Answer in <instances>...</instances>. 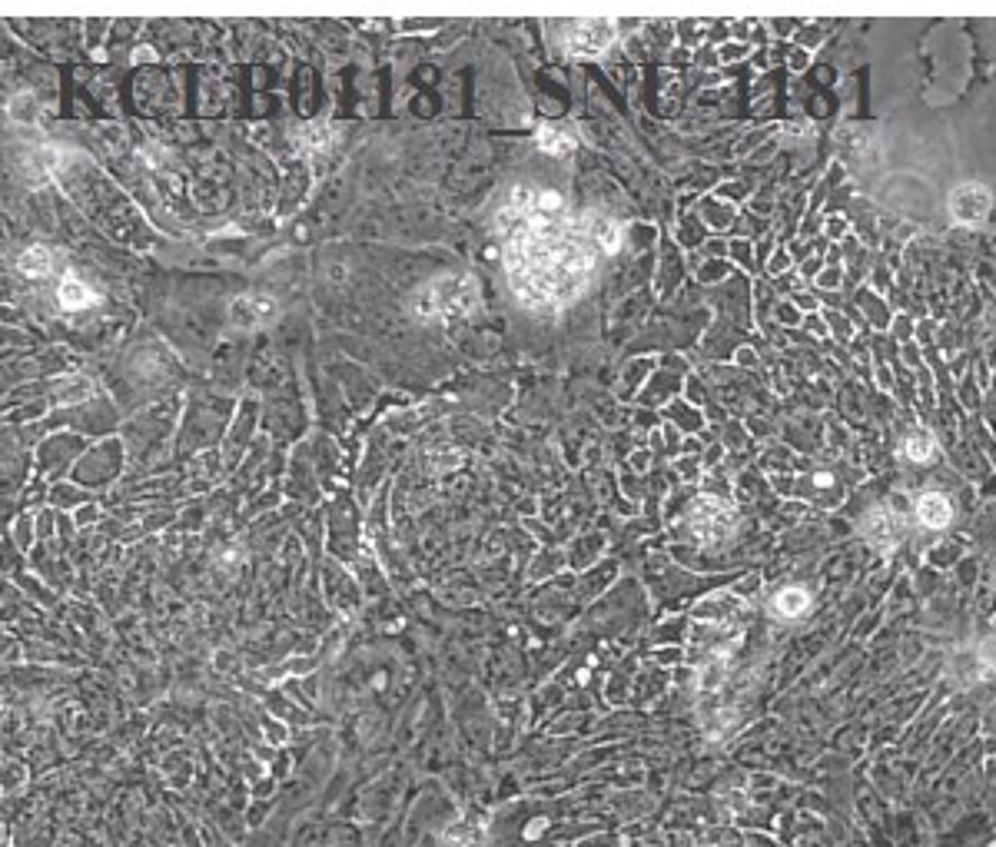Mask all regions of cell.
Masks as SVG:
<instances>
[{"instance_id": "6da1fadb", "label": "cell", "mask_w": 996, "mask_h": 847, "mask_svg": "<svg viewBox=\"0 0 996 847\" xmlns=\"http://www.w3.org/2000/svg\"><path fill=\"white\" fill-rule=\"evenodd\" d=\"M508 283L528 309H558L591 283L601 253L618 246V226L565 210L562 196L515 190L498 210Z\"/></svg>"}, {"instance_id": "7a4b0ae2", "label": "cell", "mask_w": 996, "mask_h": 847, "mask_svg": "<svg viewBox=\"0 0 996 847\" xmlns=\"http://www.w3.org/2000/svg\"><path fill=\"white\" fill-rule=\"evenodd\" d=\"M479 306V286L469 276H442L422 286L412 299L415 316L432 323V319H462Z\"/></svg>"}, {"instance_id": "3957f363", "label": "cell", "mask_w": 996, "mask_h": 847, "mask_svg": "<svg viewBox=\"0 0 996 847\" xmlns=\"http://www.w3.org/2000/svg\"><path fill=\"white\" fill-rule=\"evenodd\" d=\"M734 525H738V515L728 502L714 499V495H698L688 509V529L701 545H718L724 539H731Z\"/></svg>"}, {"instance_id": "277c9868", "label": "cell", "mask_w": 996, "mask_h": 847, "mask_svg": "<svg viewBox=\"0 0 996 847\" xmlns=\"http://www.w3.org/2000/svg\"><path fill=\"white\" fill-rule=\"evenodd\" d=\"M611 40H615V30H611L608 20H572V24H565L562 44H565L568 54L588 57V54L605 50Z\"/></svg>"}, {"instance_id": "5b68a950", "label": "cell", "mask_w": 996, "mask_h": 847, "mask_svg": "<svg viewBox=\"0 0 996 847\" xmlns=\"http://www.w3.org/2000/svg\"><path fill=\"white\" fill-rule=\"evenodd\" d=\"M860 535L874 545L877 552H894L900 542V519L884 505H874L864 519H860Z\"/></svg>"}, {"instance_id": "8992f818", "label": "cell", "mask_w": 996, "mask_h": 847, "mask_svg": "<svg viewBox=\"0 0 996 847\" xmlns=\"http://www.w3.org/2000/svg\"><path fill=\"white\" fill-rule=\"evenodd\" d=\"M990 206H993V196L987 187H980V183H967V187H957L950 196V210L953 216H957L960 223H967V226H977L987 220V213H990Z\"/></svg>"}, {"instance_id": "52a82bcc", "label": "cell", "mask_w": 996, "mask_h": 847, "mask_svg": "<svg viewBox=\"0 0 996 847\" xmlns=\"http://www.w3.org/2000/svg\"><path fill=\"white\" fill-rule=\"evenodd\" d=\"M276 313H279L276 299H269L263 293H246L240 299H233V306H230L233 326H240V329H259V326L273 323Z\"/></svg>"}, {"instance_id": "ba28073f", "label": "cell", "mask_w": 996, "mask_h": 847, "mask_svg": "<svg viewBox=\"0 0 996 847\" xmlns=\"http://www.w3.org/2000/svg\"><path fill=\"white\" fill-rule=\"evenodd\" d=\"M917 519L923 529H947L953 519V505L943 492H923L917 499Z\"/></svg>"}, {"instance_id": "9c48e42d", "label": "cell", "mask_w": 996, "mask_h": 847, "mask_svg": "<svg viewBox=\"0 0 996 847\" xmlns=\"http://www.w3.org/2000/svg\"><path fill=\"white\" fill-rule=\"evenodd\" d=\"M485 831H489V821L479 818V814H465L462 821H455L452 828L445 831V844L449 847H482Z\"/></svg>"}, {"instance_id": "30bf717a", "label": "cell", "mask_w": 996, "mask_h": 847, "mask_svg": "<svg viewBox=\"0 0 996 847\" xmlns=\"http://www.w3.org/2000/svg\"><path fill=\"white\" fill-rule=\"evenodd\" d=\"M771 608H774L777 618H801L807 608H811V595H807L804 588L791 585V588H784V592L774 595Z\"/></svg>"}, {"instance_id": "8fae6325", "label": "cell", "mask_w": 996, "mask_h": 847, "mask_svg": "<svg viewBox=\"0 0 996 847\" xmlns=\"http://www.w3.org/2000/svg\"><path fill=\"white\" fill-rule=\"evenodd\" d=\"M17 270L24 273V276H34V280H40V276L50 273V253L44 250V246H30V250L20 253Z\"/></svg>"}, {"instance_id": "7c38bea8", "label": "cell", "mask_w": 996, "mask_h": 847, "mask_svg": "<svg viewBox=\"0 0 996 847\" xmlns=\"http://www.w3.org/2000/svg\"><path fill=\"white\" fill-rule=\"evenodd\" d=\"M60 306L64 309H83V306H90L93 303V293L87 289V283H80L74 280V276H67L64 283H60Z\"/></svg>"}, {"instance_id": "4fadbf2b", "label": "cell", "mask_w": 996, "mask_h": 847, "mask_svg": "<svg viewBox=\"0 0 996 847\" xmlns=\"http://www.w3.org/2000/svg\"><path fill=\"white\" fill-rule=\"evenodd\" d=\"M904 452L913 462H930L933 452H937V442H933V436L927 429H913L907 436V442H904Z\"/></svg>"}, {"instance_id": "5bb4252c", "label": "cell", "mask_w": 996, "mask_h": 847, "mask_svg": "<svg viewBox=\"0 0 996 847\" xmlns=\"http://www.w3.org/2000/svg\"><path fill=\"white\" fill-rule=\"evenodd\" d=\"M538 143H542V150H548V153H568L575 147L572 137L562 133V130H542L538 133Z\"/></svg>"}, {"instance_id": "9a60e30c", "label": "cell", "mask_w": 996, "mask_h": 847, "mask_svg": "<svg viewBox=\"0 0 996 847\" xmlns=\"http://www.w3.org/2000/svg\"><path fill=\"white\" fill-rule=\"evenodd\" d=\"M993 582H996V575H993Z\"/></svg>"}]
</instances>
